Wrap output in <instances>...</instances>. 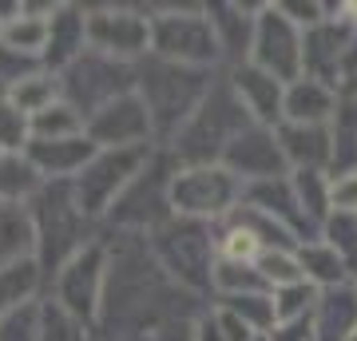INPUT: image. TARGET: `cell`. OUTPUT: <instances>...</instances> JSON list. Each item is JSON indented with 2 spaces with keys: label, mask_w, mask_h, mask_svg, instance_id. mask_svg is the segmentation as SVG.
<instances>
[{
  "label": "cell",
  "mask_w": 357,
  "mask_h": 341,
  "mask_svg": "<svg viewBox=\"0 0 357 341\" xmlns=\"http://www.w3.org/2000/svg\"><path fill=\"white\" fill-rule=\"evenodd\" d=\"M218 72L206 68H183V63H167L159 56L135 63V96L143 100L147 115H151V131H155V147L178 135V127L195 115V107L206 100V91L215 88Z\"/></svg>",
  "instance_id": "6da1fadb"
},
{
  "label": "cell",
  "mask_w": 357,
  "mask_h": 341,
  "mask_svg": "<svg viewBox=\"0 0 357 341\" xmlns=\"http://www.w3.org/2000/svg\"><path fill=\"white\" fill-rule=\"evenodd\" d=\"M246 127H255V119L246 115L243 100L234 96L227 72H218L215 88L206 91V100L195 107V115L178 127V135L167 143L163 151L178 167H211V163H222L227 147L243 135Z\"/></svg>",
  "instance_id": "7a4b0ae2"
},
{
  "label": "cell",
  "mask_w": 357,
  "mask_h": 341,
  "mask_svg": "<svg viewBox=\"0 0 357 341\" xmlns=\"http://www.w3.org/2000/svg\"><path fill=\"white\" fill-rule=\"evenodd\" d=\"M143 238H147V250L159 262V270L183 294H191V298H206L211 294V274H215V262H218L215 227L171 215L163 227H155Z\"/></svg>",
  "instance_id": "3957f363"
},
{
  "label": "cell",
  "mask_w": 357,
  "mask_h": 341,
  "mask_svg": "<svg viewBox=\"0 0 357 341\" xmlns=\"http://www.w3.org/2000/svg\"><path fill=\"white\" fill-rule=\"evenodd\" d=\"M28 218L36 234V266L48 278H56L60 266L72 262L96 238L91 222L79 215L76 199H72V183H44L40 195L28 202Z\"/></svg>",
  "instance_id": "277c9868"
},
{
  "label": "cell",
  "mask_w": 357,
  "mask_h": 341,
  "mask_svg": "<svg viewBox=\"0 0 357 341\" xmlns=\"http://www.w3.org/2000/svg\"><path fill=\"white\" fill-rule=\"evenodd\" d=\"M147 16H151V56L183 68L222 72V56L203 4H163L147 8Z\"/></svg>",
  "instance_id": "5b68a950"
},
{
  "label": "cell",
  "mask_w": 357,
  "mask_h": 341,
  "mask_svg": "<svg viewBox=\"0 0 357 341\" xmlns=\"http://www.w3.org/2000/svg\"><path fill=\"white\" fill-rule=\"evenodd\" d=\"M243 202V183L222 163L211 167H175L171 175V215L218 227Z\"/></svg>",
  "instance_id": "8992f818"
},
{
  "label": "cell",
  "mask_w": 357,
  "mask_h": 341,
  "mask_svg": "<svg viewBox=\"0 0 357 341\" xmlns=\"http://www.w3.org/2000/svg\"><path fill=\"white\" fill-rule=\"evenodd\" d=\"M175 167L178 163L163 147H155L147 167L131 179V187L107 211V222L119 234H139V238L151 234L155 227H163L167 218H171V175H175Z\"/></svg>",
  "instance_id": "52a82bcc"
},
{
  "label": "cell",
  "mask_w": 357,
  "mask_h": 341,
  "mask_svg": "<svg viewBox=\"0 0 357 341\" xmlns=\"http://www.w3.org/2000/svg\"><path fill=\"white\" fill-rule=\"evenodd\" d=\"M155 155V147H123V151H96L91 163L72 179V199H76L79 215L88 222L107 218L119 195L131 187V179L139 175L147 159Z\"/></svg>",
  "instance_id": "ba28073f"
},
{
  "label": "cell",
  "mask_w": 357,
  "mask_h": 341,
  "mask_svg": "<svg viewBox=\"0 0 357 341\" xmlns=\"http://www.w3.org/2000/svg\"><path fill=\"white\" fill-rule=\"evenodd\" d=\"M131 91H135V63L107 60V56H100L91 48L60 72V100L72 103L84 115V123L100 107H107L119 96H131Z\"/></svg>",
  "instance_id": "9c48e42d"
},
{
  "label": "cell",
  "mask_w": 357,
  "mask_h": 341,
  "mask_svg": "<svg viewBox=\"0 0 357 341\" xmlns=\"http://www.w3.org/2000/svg\"><path fill=\"white\" fill-rule=\"evenodd\" d=\"M107 262H112V246L96 234L72 262L60 266V274L52 278V302L88 329L100 321L103 290H107Z\"/></svg>",
  "instance_id": "30bf717a"
},
{
  "label": "cell",
  "mask_w": 357,
  "mask_h": 341,
  "mask_svg": "<svg viewBox=\"0 0 357 341\" xmlns=\"http://www.w3.org/2000/svg\"><path fill=\"white\" fill-rule=\"evenodd\" d=\"M88 48L119 63H139L151 56V16L139 4H100L84 8Z\"/></svg>",
  "instance_id": "8fae6325"
},
{
  "label": "cell",
  "mask_w": 357,
  "mask_h": 341,
  "mask_svg": "<svg viewBox=\"0 0 357 341\" xmlns=\"http://www.w3.org/2000/svg\"><path fill=\"white\" fill-rule=\"evenodd\" d=\"M246 63L262 68L278 84L302 79V28L294 24L278 4H258L255 44H250V60Z\"/></svg>",
  "instance_id": "7c38bea8"
},
{
  "label": "cell",
  "mask_w": 357,
  "mask_h": 341,
  "mask_svg": "<svg viewBox=\"0 0 357 341\" xmlns=\"http://www.w3.org/2000/svg\"><path fill=\"white\" fill-rule=\"evenodd\" d=\"M354 44H357V24L342 20L330 4V16L302 32V76L321 79V84H330V88L342 91L345 56H349Z\"/></svg>",
  "instance_id": "4fadbf2b"
},
{
  "label": "cell",
  "mask_w": 357,
  "mask_h": 341,
  "mask_svg": "<svg viewBox=\"0 0 357 341\" xmlns=\"http://www.w3.org/2000/svg\"><path fill=\"white\" fill-rule=\"evenodd\" d=\"M84 135L96 143V151H123V147H155V131H151V115L143 107V100L119 96L107 107L91 115L84 123Z\"/></svg>",
  "instance_id": "5bb4252c"
},
{
  "label": "cell",
  "mask_w": 357,
  "mask_h": 341,
  "mask_svg": "<svg viewBox=\"0 0 357 341\" xmlns=\"http://www.w3.org/2000/svg\"><path fill=\"white\" fill-rule=\"evenodd\" d=\"M222 167H227L243 187L290 175V167H286V159H282V147H278V139H274V127H258V123L246 127L243 135L227 147Z\"/></svg>",
  "instance_id": "9a60e30c"
},
{
  "label": "cell",
  "mask_w": 357,
  "mask_h": 341,
  "mask_svg": "<svg viewBox=\"0 0 357 341\" xmlns=\"http://www.w3.org/2000/svg\"><path fill=\"white\" fill-rule=\"evenodd\" d=\"M211 32H215L218 56H222V72L238 68L250 60V44H255V16L258 4H243V0H218V4H203Z\"/></svg>",
  "instance_id": "2e32d148"
},
{
  "label": "cell",
  "mask_w": 357,
  "mask_h": 341,
  "mask_svg": "<svg viewBox=\"0 0 357 341\" xmlns=\"http://www.w3.org/2000/svg\"><path fill=\"white\" fill-rule=\"evenodd\" d=\"M243 202H246V206H255V211H262L266 218H274L278 227H286L294 238L302 242V246H306V242H318L321 230L314 227V222L306 218V211L298 206V199H294V187H290V175L243 187Z\"/></svg>",
  "instance_id": "e0dca14e"
},
{
  "label": "cell",
  "mask_w": 357,
  "mask_h": 341,
  "mask_svg": "<svg viewBox=\"0 0 357 341\" xmlns=\"http://www.w3.org/2000/svg\"><path fill=\"white\" fill-rule=\"evenodd\" d=\"M234 96L243 100L246 115L258 127H278L282 123V100H286V84H278L274 76H266L255 63H238L227 72Z\"/></svg>",
  "instance_id": "ac0fdd59"
},
{
  "label": "cell",
  "mask_w": 357,
  "mask_h": 341,
  "mask_svg": "<svg viewBox=\"0 0 357 341\" xmlns=\"http://www.w3.org/2000/svg\"><path fill=\"white\" fill-rule=\"evenodd\" d=\"M24 155H28V163L40 171L44 183H72L91 163L96 143L88 135H72V139H32Z\"/></svg>",
  "instance_id": "d6986e66"
},
{
  "label": "cell",
  "mask_w": 357,
  "mask_h": 341,
  "mask_svg": "<svg viewBox=\"0 0 357 341\" xmlns=\"http://www.w3.org/2000/svg\"><path fill=\"white\" fill-rule=\"evenodd\" d=\"M274 139L290 171H330L333 167V135L318 123H278Z\"/></svg>",
  "instance_id": "ffe728a7"
},
{
  "label": "cell",
  "mask_w": 357,
  "mask_h": 341,
  "mask_svg": "<svg viewBox=\"0 0 357 341\" xmlns=\"http://www.w3.org/2000/svg\"><path fill=\"white\" fill-rule=\"evenodd\" d=\"M60 4H20V13L13 20L0 24V44L16 56H28L44 68V52H48V36H52V16Z\"/></svg>",
  "instance_id": "44dd1931"
},
{
  "label": "cell",
  "mask_w": 357,
  "mask_h": 341,
  "mask_svg": "<svg viewBox=\"0 0 357 341\" xmlns=\"http://www.w3.org/2000/svg\"><path fill=\"white\" fill-rule=\"evenodd\" d=\"M342 107V91L321 84V79H294L286 84V100H282V123H318L330 127L333 115Z\"/></svg>",
  "instance_id": "7402d4cb"
},
{
  "label": "cell",
  "mask_w": 357,
  "mask_h": 341,
  "mask_svg": "<svg viewBox=\"0 0 357 341\" xmlns=\"http://www.w3.org/2000/svg\"><path fill=\"white\" fill-rule=\"evenodd\" d=\"M314 341H349L357 329V290L354 282H342V286H330V290H318V302H314Z\"/></svg>",
  "instance_id": "603a6c76"
},
{
  "label": "cell",
  "mask_w": 357,
  "mask_h": 341,
  "mask_svg": "<svg viewBox=\"0 0 357 341\" xmlns=\"http://www.w3.org/2000/svg\"><path fill=\"white\" fill-rule=\"evenodd\" d=\"M88 52V36H84V8L76 4H60L52 16V36H48V52H44V68L48 72H64L72 60H79Z\"/></svg>",
  "instance_id": "cb8c5ba5"
},
{
  "label": "cell",
  "mask_w": 357,
  "mask_h": 341,
  "mask_svg": "<svg viewBox=\"0 0 357 341\" xmlns=\"http://www.w3.org/2000/svg\"><path fill=\"white\" fill-rule=\"evenodd\" d=\"M44 179L28 155H0V206H28L40 195Z\"/></svg>",
  "instance_id": "d4e9b609"
},
{
  "label": "cell",
  "mask_w": 357,
  "mask_h": 341,
  "mask_svg": "<svg viewBox=\"0 0 357 341\" xmlns=\"http://www.w3.org/2000/svg\"><path fill=\"white\" fill-rule=\"evenodd\" d=\"M4 100L13 103L20 115H40L48 112L52 103H60V76L56 72H48V68H40V72H32V76L16 79L13 88L4 91Z\"/></svg>",
  "instance_id": "484cf974"
},
{
  "label": "cell",
  "mask_w": 357,
  "mask_h": 341,
  "mask_svg": "<svg viewBox=\"0 0 357 341\" xmlns=\"http://www.w3.org/2000/svg\"><path fill=\"white\" fill-rule=\"evenodd\" d=\"M298 262H302V274H306V282L314 286V290H330V286L354 282V270H349L321 238L298 246Z\"/></svg>",
  "instance_id": "4316f807"
},
{
  "label": "cell",
  "mask_w": 357,
  "mask_h": 341,
  "mask_svg": "<svg viewBox=\"0 0 357 341\" xmlns=\"http://www.w3.org/2000/svg\"><path fill=\"white\" fill-rule=\"evenodd\" d=\"M290 187L298 206L306 211V218L321 230V222L333 215L330 202V171H290Z\"/></svg>",
  "instance_id": "83f0119b"
},
{
  "label": "cell",
  "mask_w": 357,
  "mask_h": 341,
  "mask_svg": "<svg viewBox=\"0 0 357 341\" xmlns=\"http://www.w3.org/2000/svg\"><path fill=\"white\" fill-rule=\"evenodd\" d=\"M333 135V167L330 175H342V171H357V100L354 96H342V107L330 123Z\"/></svg>",
  "instance_id": "f1b7e54d"
},
{
  "label": "cell",
  "mask_w": 357,
  "mask_h": 341,
  "mask_svg": "<svg viewBox=\"0 0 357 341\" xmlns=\"http://www.w3.org/2000/svg\"><path fill=\"white\" fill-rule=\"evenodd\" d=\"M40 266L36 258H24V262H13V266H0V317L16 310V305H24L36 298L40 290Z\"/></svg>",
  "instance_id": "f546056e"
},
{
  "label": "cell",
  "mask_w": 357,
  "mask_h": 341,
  "mask_svg": "<svg viewBox=\"0 0 357 341\" xmlns=\"http://www.w3.org/2000/svg\"><path fill=\"white\" fill-rule=\"evenodd\" d=\"M211 294L215 298H238V294H270V286L262 282L255 266L243 262H215V274H211Z\"/></svg>",
  "instance_id": "4dcf8cb0"
},
{
  "label": "cell",
  "mask_w": 357,
  "mask_h": 341,
  "mask_svg": "<svg viewBox=\"0 0 357 341\" xmlns=\"http://www.w3.org/2000/svg\"><path fill=\"white\" fill-rule=\"evenodd\" d=\"M218 305H227L230 314L238 317L255 338H266L274 329V294H238V298H215Z\"/></svg>",
  "instance_id": "1f68e13d"
},
{
  "label": "cell",
  "mask_w": 357,
  "mask_h": 341,
  "mask_svg": "<svg viewBox=\"0 0 357 341\" xmlns=\"http://www.w3.org/2000/svg\"><path fill=\"white\" fill-rule=\"evenodd\" d=\"M72 135H84V115L72 103L60 100L48 112L32 115V139H72Z\"/></svg>",
  "instance_id": "d6a6232c"
},
{
  "label": "cell",
  "mask_w": 357,
  "mask_h": 341,
  "mask_svg": "<svg viewBox=\"0 0 357 341\" xmlns=\"http://www.w3.org/2000/svg\"><path fill=\"white\" fill-rule=\"evenodd\" d=\"M255 270L262 274V282L270 286V294L282 290V286H294V282H306L302 262H298V250H262L258 262H255Z\"/></svg>",
  "instance_id": "836d02e7"
},
{
  "label": "cell",
  "mask_w": 357,
  "mask_h": 341,
  "mask_svg": "<svg viewBox=\"0 0 357 341\" xmlns=\"http://www.w3.org/2000/svg\"><path fill=\"white\" fill-rule=\"evenodd\" d=\"M326 246H330L337 258H342L349 270H357V215H342L333 211L326 222H321V234H318Z\"/></svg>",
  "instance_id": "e575fe53"
},
{
  "label": "cell",
  "mask_w": 357,
  "mask_h": 341,
  "mask_svg": "<svg viewBox=\"0 0 357 341\" xmlns=\"http://www.w3.org/2000/svg\"><path fill=\"white\" fill-rule=\"evenodd\" d=\"M40 314H44V302H24L8 310L0 317V341H40Z\"/></svg>",
  "instance_id": "d590c367"
},
{
  "label": "cell",
  "mask_w": 357,
  "mask_h": 341,
  "mask_svg": "<svg viewBox=\"0 0 357 341\" xmlns=\"http://www.w3.org/2000/svg\"><path fill=\"white\" fill-rule=\"evenodd\" d=\"M32 143V119L20 115L8 100H0V155H24Z\"/></svg>",
  "instance_id": "8d00e7d4"
},
{
  "label": "cell",
  "mask_w": 357,
  "mask_h": 341,
  "mask_svg": "<svg viewBox=\"0 0 357 341\" xmlns=\"http://www.w3.org/2000/svg\"><path fill=\"white\" fill-rule=\"evenodd\" d=\"M91 329L84 321H76L72 314H64L60 305L44 302V314H40V341H88Z\"/></svg>",
  "instance_id": "74e56055"
},
{
  "label": "cell",
  "mask_w": 357,
  "mask_h": 341,
  "mask_svg": "<svg viewBox=\"0 0 357 341\" xmlns=\"http://www.w3.org/2000/svg\"><path fill=\"white\" fill-rule=\"evenodd\" d=\"M314 302H318V290H314L310 282L282 286V290H274V317H278V321H290V317H310V314H314Z\"/></svg>",
  "instance_id": "f35d334b"
},
{
  "label": "cell",
  "mask_w": 357,
  "mask_h": 341,
  "mask_svg": "<svg viewBox=\"0 0 357 341\" xmlns=\"http://www.w3.org/2000/svg\"><path fill=\"white\" fill-rule=\"evenodd\" d=\"M330 202L342 215H357V171L330 175Z\"/></svg>",
  "instance_id": "ab89813d"
},
{
  "label": "cell",
  "mask_w": 357,
  "mask_h": 341,
  "mask_svg": "<svg viewBox=\"0 0 357 341\" xmlns=\"http://www.w3.org/2000/svg\"><path fill=\"white\" fill-rule=\"evenodd\" d=\"M266 341H314V321L310 317H290V321H274Z\"/></svg>",
  "instance_id": "60d3db41"
},
{
  "label": "cell",
  "mask_w": 357,
  "mask_h": 341,
  "mask_svg": "<svg viewBox=\"0 0 357 341\" xmlns=\"http://www.w3.org/2000/svg\"><path fill=\"white\" fill-rule=\"evenodd\" d=\"M147 341H195V317H175V321H163V326L151 329Z\"/></svg>",
  "instance_id": "b9f144b4"
},
{
  "label": "cell",
  "mask_w": 357,
  "mask_h": 341,
  "mask_svg": "<svg viewBox=\"0 0 357 341\" xmlns=\"http://www.w3.org/2000/svg\"><path fill=\"white\" fill-rule=\"evenodd\" d=\"M195 341H227L222 321H218V314H215V305H206L203 314L195 317Z\"/></svg>",
  "instance_id": "7bdbcfd3"
},
{
  "label": "cell",
  "mask_w": 357,
  "mask_h": 341,
  "mask_svg": "<svg viewBox=\"0 0 357 341\" xmlns=\"http://www.w3.org/2000/svg\"><path fill=\"white\" fill-rule=\"evenodd\" d=\"M215 305V314H218V321H222V333H227V341H255V333L238 321V317L230 314L227 305H218V302H211Z\"/></svg>",
  "instance_id": "ee69618b"
},
{
  "label": "cell",
  "mask_w": 357,
  "mask_h": 341,
  "mask_svg": "<svg viewBox=\"0 0 357 341\" xmlns=\"http://www.w3.org/2000/svg\"><path fill=\"white\" fill-rule=\"evenodd\" d=\"M345 96H354V100H357V84H354V88H349V91H345Z\"/></svg>",
  "instance_id": "f6af8a7d"
},
{
  "label": "cell",
  "mask_w": 357,
  "mask_h": 341,
  "mask_svg": "<svg viewBox=\"0 0 357 341\" xmlns=\"http://www.w3.org/2000/svg\"><path fill=\"white\" fill-rule=\"evenodd\" d=\"M354 290H357V270H354Z\"/></svg>",
  "instance_id": "bcb514c9"
},
{
  "label": "cell",
  "mask_w": 357,
  "mask_h": 341,
  "mask_svg": "<svg viewBox=\"0 0 357 341\" xmlns=\"http://www.w3.org/2000/svg\"><path fill=\"white\" fill-rule=\"evenodd\" d=\"M0 100H4V84H0Z\"/></svg>",
  "instance_id": "7dc6e473"
},
{
  "label": "cell",
  "mask_w": 357,
  "mask_h": 341,
  "mask_svg": "<svg viewBox=\"0 0 357 341\" xmlns=\"http://www.w3.org/2000/svg\"><path fill=\"white\" fill-rule=\"evenodd\" d=\"M349 341H357V329H354V338H349Z\"/></svg>",
  "instance_id": "c3c4849f"
},
{
  "label": "cell",
  "mask_w": 357,
  "mask_h": 341,
  "mask_svg": "<svg viewBox=\"0 0 357 341\" xmlns=\"http://www.w3.org/2000/svg\"><path fill=\"white\" fill-rule=\"evenodd\" d=\"M255 341H266V338H255Z\"/></svg>",
  "instance_id": "681fc988"
}]
</instances>
